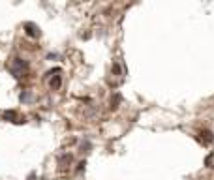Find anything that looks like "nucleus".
<instances>
[{"mask_svg": "<svg viewBox=\"0 0 214 180\" xmlns=\"http://www.w3.org/2000/svg\"><path fill=\"white\" fill-rule=\"evenodd\" d=\"M27 70H28V64H27L25 60H23V58H13V62H11V66H10V72H11V75H13L15 79L25 77Z\"/></svg>", "mask_w": 214, "mask_h": 180, "instance_id": "1", "label": "nucleus"}, {"mask_svg": "<svg viewBox=\"0 0 214 180\" xmlns=\"http://www.w3.org/2000/svg\"><path fill=\"white\" fill-rule=\"evenodd\" d=\"M25 30H27V34L32 36V38H38V36H40V28L34 25V22H27V25H25Z\"/></svg>", "mask_w": 214, "mask_h": 180, "instance_id": "2", "label": "nucleus"}, {"mask_svg": "<svg viewBox=\"0 0 214 180\" xmlns=\"http://www.w3.org/2000/svg\"><path fill=\"white\" fill-rule=\"evenodd\" d=\"M19 100H21L23 103H27V101H32V100H34V96H32L30 90H23L21 96H19Z\"/></svg>", "mask_w": 214, "mask_h": 180, "instance_id": "3", "label": "nucleus"}, {"mask_svg": "<svg viewBox=\"0 0 214 180\" xmlns=\"http://www.w3.org/2000/svg\"><path fill=\"white\" fill-rule=\"evenodd\" d=\"M60 83H62L60 75H55V77L51 79V83H49V84H51V88H58V86H60Z\"/></svg>", "mask_w": 214, "mask_h": 180, "instance_id": "4", "label": "nucleus"}, {"mask_svg": "<svg viewBox=\"0 0 214 180\" xmlns=\"http://www.w3.org/2000/svg\"><path fill=\"white\" fill-rule=\"evenodd\" d=\"M15 117H17L15 111H6V112H4V118L10 120V122H15Z\"/></svg>", "mask_w": 214, "mask_h": 180, "instance_id": "5", "label": "nucleus"}]
</instances>
